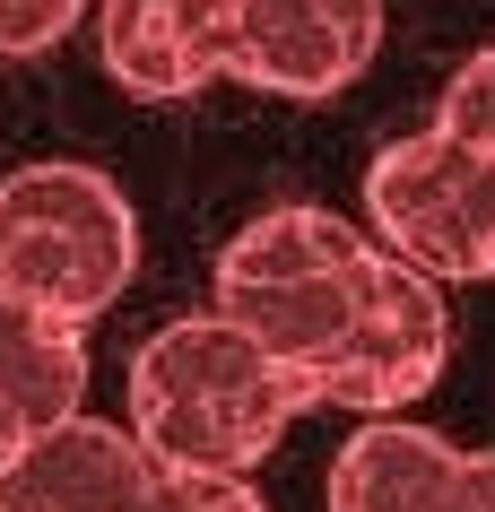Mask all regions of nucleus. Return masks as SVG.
Wrapping results in <instances>:
<instances>
[{"label":"nucleus","instance_id":"1","mask_svg":"<svg viewBox=\"0 0 495 512\" xmlns=\"http://www.w3.org/2000/svg\"><path fill=\"white\" fill-rule=\"evenodd\" d=\"M304 408H313L304 374L278 365L261 339H244L226 313L165 322L131 356V434L148 443L157 469L252 478Z\"/></svg>","mask_w":495,"mask_h":512},{"label":"nucleus","instance_id":"2","mask_svg":"<svg viewBox=\"0 0 495 512\" xmlns=\"http://www.w3.org/2000/svg\"><path fill=\"white\" fill-rule=\"evenodd\" d=\"M139 270V217L105 165L44 157L0 174V296L96 322Z\"/></svg>","mask_w":495,"mask_h":512},{"label":"nucleus","instance_id":"3","mask_svg":"<svg viewBox=\"0 0 495 512\" xmlns=\"http://www.w3.org/2000/svg\"><path fill=\"white\" fill-rule=\"evenodd\" d=\"M200 87L261 96H339L383 44V0H174Z\"/></svg>","mask_w":495,"mask_h":512},{"label":"nucleus","instance_id":"4","mask_svg":"<svg viewBox=\"0 0 495 512\" xmlns=\"http://www.w3.org/2000/svg\"><path fill=\"white\" fill-rule=\"evenodd\" d=\"M365 217L383 252H400L409 270L461 287V278H495V148H469L435 122V131L391 139L365 165Z\"/></svg>","mask_w":495,"mask_h":512},{"label":"nucleus","instance_id":"5","mask_svg":"<svg viewBox=\"0 0 495 512\" xmlns=\"http://www.w3.org/2000/svg\"><path fill=\"white\" fill-rule=\"evenodd\" d=\"M443 356H452V304L443 278L409 270L400 252H365L357 261V330L339 339L322 374H313V408H357V417H400L417 391H435Z\"/></svg>","mask_w":495,"mask_h":512},{"label":"nucleus","instance_id":"6","mask_svg":"<svg viewBox=\"0 0 495 512\" xmlns=\"http://www.w3.org/2000/svg\"><path fill=\"white\" fill-rule=\"evenodd\" d=\"M330 512H495V452H461L409 417H365L330 460Z\"/></svg>","mask_w":495,"mask_h":512},{"label":"nucleus","instance_id":"7","mask_svg":"<svg viewBox=\"0 0 495 512\" xmlns=\"http://www.w3.org/2000/svg\"><path fill=\"white\" fill-rule=\"evenodd\" d=\"M157 478V460L131 426L105 417H61L27 434L18 452H0V512H131Z\"/></svg>","mask_w":495,"mask_h":512},{"label":"nucleus","instance_id":"8","mask_svg":"<svg viewBox=\"0 0 495 512\" xmlns=\"http://www.w3.org/2000/svg\"><path fill=\"white\" fill-rule=\"evenodd\" d=\"M87 408V330L0 296V452Z\"/></svg>","mask_w":495,"mask_h":512},{"label":"nucleus","instance_id":"9","mask_svg":"<svg viewBox=\"0 0 495 512\" xmlns=\"http://www.w3.org/2000/svg\"><path fill=\"white\" fill-rule=\"evenodd\" d=\"M365 226H348L339 209H261L252 226H235V243L218 252V287H278V278H304V270H339L348 252H365Z\"/></svg>","mask_w":495,"mask_h":512},{"label":"nucleus","instance_id":"10","mask_svg":"<svg viewBox=\"0 0 495 512\" xmlns=\"http://www.w3.org/2000/svg\"><path fill=\"white\" fill-rule=\"evenodd\" d=\"M96 61L122 96H192V44H183V9L174 0H96Z\"/></svg>","mask_w":495,"mask_h":512},{"label":"nucleus","instance_id":"11","mask_svg":"<svg viewBox=\"0 0 495 512\" xmlns=\"http://www.w3.org/2000/svg\"><path fill=\"white\" fill-rule=\"evenodd\" d=\"M131 512H270L252 478H209V469H157Z\"/></svg>","mask_w":495,"mask_h":512},{"label":"nucleus","instance_id":"12","mask_svg":"<svg viewBox=\"0 0 495 512\" xmlns=\"http://www.w3.org/2000/svg\"><path fill=\"white\" fill-rule=\"evenodd\" d=\"M87 18V0H0V53H44Z\"/></svg>","mask_w":495,"mask_h":512}]
</instances>
